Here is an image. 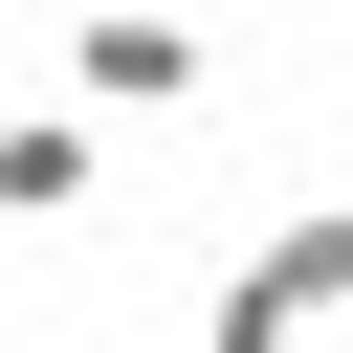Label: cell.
<instances>
[{"label":"cell","mask_w":353,"mask_h":353,"mask_svg":"<svg viewBox=\"0 0 353 353\" xmlns=\"http://www.w3.org/2000/svg\"><path fill=\"white\" fill-rule=\"evenodd\" d=\"M66 88H88V110H199V88H221V44H199V22H88V44H66Z\"/></svg>","instance_id":"obj_2"},{"label":"cell","mask_w":353,"mask_h":353,"mask_svg":"<svg viewBox=\"0 0 353 353\" xmlns=\"http://www.w3.org/2000/svg\"><path fill=\"white\" fill-rule=\"evenodd\" d=\"M353 331V176H309L221 287H199V353H331Z\"/></svg>","instance_id":"obj_1"},{"label":"cell","mask_w":353,"mask_h":353,"mask_svg":"<svg viewBox=\"0 0 353 353\" xmlns=\"http://www.w3.org/2000/svg\"><path fill=\"white\" fill-rule=\"evenodd\" d=\"M88 199H110V154L66 110H0V221H88Z\"/></svg>","instance_id":"obj_3"}]
</instances>
